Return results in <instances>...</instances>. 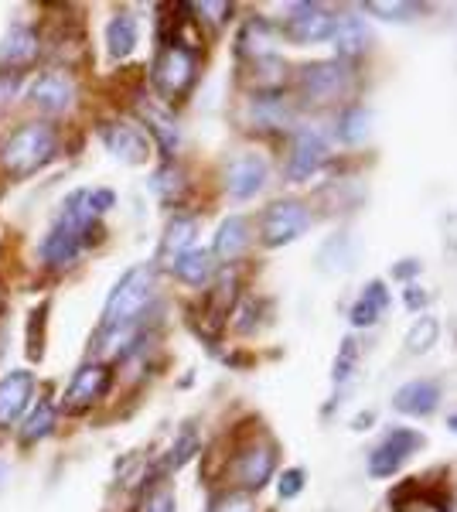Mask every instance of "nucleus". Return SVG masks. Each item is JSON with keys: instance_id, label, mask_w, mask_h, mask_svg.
<instances>
[{"instance_id": "1", "label": "nucleus", "mask_w": 457, "mask_h": 512, "mask_svg": "<svg viewBox=\"0 0 457 512\" xmlns=\"http://www.w3.org/2000/svg\"><path fill=\"white\" fill-rule=\"evenodd\" d=\"M55 147H58V140L48 123H24V127H18L4 140V147H0V164L18 178L35 175L38 168H45V164L55 158Z\"/></svg>"}, {"instance_id": "2", "label": "nucleus", "mask_w": 457, "mask_h": 512, "mask_svg": "<svg viewBox=\"0 0 457 512\" xmlns=\"http://www.w3.org/2000/svg\"><path fill=\"white\" fill-rule=\"evenodd\" d=\"M154 297V267L140 263V267L127 270L120 277V284L110 291V301L103 308V328H123L134 325V321L144 315V308Z\"/></svg>"}, {"instance_id": "3", "label": "nucleus", "mask_w": 457, "mask_h": 512, "mask_svg": "<svg viewBox=\"0 0 457 512\" xmlns=\"http://www.w3.org/2000/svg\"><path fill=\"white\" fill-rule=\"evenodd\" d=\"M307 226H311V212H307V205L294 202V198H287V202H273L267 212H263V226H260V236H263V246H270V250H277V246H287V243H297Z\"/></svg>"}, {"instance_id": "4", "label": "nucleus", "mask_w": 457, "mask_h": 512, "mask_svg": "<svg viewBox=\"0 0 457 512\" xmlns=\"http://www.w3.org/2000/svg\"><path fill=\"white\" fill-rule=\"evenodd\" d=\"M154 82L161 89V96L181 99L191 89V82H195V55L168 41L154 62Z\"/></svg>"}, {"instance_id": "5", "label": "nucleus", "mask_w": 457, "mask_h": 512, "mask_svg": "<svg viewBox=\"0 0 457 512\" xmlns=\"http://www.w3.org/2000/svg\"><path fill=\"white\" fill-rule=\"evenodd\" d=\"M348 89V65L338 59L311 62L301 69V96L307 103H335Z\"/></svg>"}, {"instance_id": "6", "label": "nucleus", "mask_w": 457, "mask_h": 512, "mask_svg": "<svg viewBox=\"0 0 457 512\" xmlns=\"http://www.w3.org/2000/svg\"><path fill=\"white\" fill-rule=\"evenodd\" d=\"M338 18L321 4H294L287 14L284 35L294 41V45H318V41H328L335 35Z\"/></svg>"}, {"instance_id": "7", "label": "nucleus", "mask_w": 457, "mask_h": 512, "mask_svg": "<svg viewBox=\"0 0 457 512\" xmlns=\"http://www.w3.org/2000/svg\"><path fill=\"white\" fill-rule=\"evenodd\" d=\"M328 161V140L314 127H297L294 144H290L287 158V178L290 181H311Z\"/></svg>"}, {"instance_id": "8", "label": "nucleus", "mask_w": 457, "mask_h": 512, "mask_svg": "<svg viewBox=\"0 0 457 512\" xmlns=\"http://www.w3.org/2000/svg\"><path fill=\"white\" fill-rule=\"evenodd\" d=\"M423 448V434L406 431V427H396L382 437V444L369 454V475L372 478H393L403 468V461L410 458L413 451Z\"/></svg>"}, {"instance_id": "9", "label": "nucleus", "mask_w": 457, "mask_h": 512, "mask_svg": "<svg viewBox=\"0 0 457 512\" xmlns=\"http://www.w3.org/2000/svg\"><path fill=\"white\" fill-rule=\"evenodd\" d=\"M273 468H277V451H273V444L256 441V444H246V448L236 454L232 475H236V485L243 492H260L263 485L270 482Z\"/></svg>"}, {"instance_id": "10", "label": "nucleus", "mask_w": 457, "mask_h": 512, "mask_svg": "<svg viewBox=\"0 0 457 512\" xmlns=\"http://www.w3.org/2000/svg\"><path fill=\"white\" fill-rule=\"evenodd\" d=\"M106 390H110V366L89 362V366H82L79 373L72 376L69 390H65V410L79 414V410L93 407L96 400H103Z\"/></svg>"}, {"instance_id": "11", "label": "nucleus", "mask_w": 457, "mask_h": 512, "mask_svg": "<svg viewBox=\"0 0 457 512\" xmlns=\"http://www.w3.org/2000/svg\"><path fill=\"white\" fill-rule=\"evenodd\" d=\"M99 137H103L106 151L123 164H144L147 154H151L147 134L140 127H130V123H106V127H99Z\"/></svg>"}, {"instance_id": "12", "label": "nucleus", "mask_w": 457, "mask_h": 512, "mask_svg": "<svg viewBox=\"0 0 457 512\" xmlns=\"http://www.w3.org/2000/svg\"><path fill=\"white\" fill-rule=\"evenodd\" d=\"M267 175H270V168H267V161H263L260 154H239V158L232 161L229 171H226V188H229V195L236 198V202H246V198L263 192Z\"/></svg>"}, {"instance_id": "13", "label": "nucleus", "mask_w": 457, "mask_h": 512, "mask_svg": "<svg viewBox=\"0 0 457 512\" xmlns=\"http://www.w3.org/2000/svg\"><path fill=\"white\" fill-rule=\"evenodd\" d=\"M31 393H35V376L28 369H14L0 379V427H11L28 410Z\"/></svg>"}, {"instance_id": "14", "label": "nucleus", "mask_w": 457, "mask_h": 512, "mask_svg": "<svg viewBox=\"0 0 457 512\" xmlns=\"http://www.w3.org/2000/svg\"><path fill=\"white\" fill-rule=\"evenodd\" d=\"M393 407L406 417H430L440 407V386L434 379H410L393 393Z\"/></svg>"}, {"instance_id": "15", "label": "nucleus", "mask_w": 457, "mask_h": 512, "mask_svg": "<svg viewBox=\"0 0 457 512\" xmlns=\"http://www.w3.org/2000/svg\"><path fill=\"white\" fill-rule=\"evenodd\" d=\"M72 99H76V86H72V79L62 76V72H45V76H38V82L31 86V103L45 113H55V117L69 110Z\"/></svg>"}, {"instance_id": "16", "label": "nucleus", "mask_w": 457, "mask_h": 512, "mask_svg": "<svg viewBox=\"0 0 457 512\" xmlns=\"http://www.w3.org/2000/svg\"><path fill=\"white\" fill-rule=\"evenodd\" d=\"M38 52H41V45H38L35 28L14 24V28L0 38V65H7V69H21V65L35 62Z\"/></svg>"}, {"instance_id": "17", "label": "nucleus", "mask_w": 457, "mask_h": 512, "mask_svg": "<svg viewBox=\"0 0 457 512\" xmlns=\"http://www.w3.org/2000/svg\"><path fill=\"white\" fill-rule=\"evenodd\" d=\"M331 41H335V52H338V62L345 59H355V55H365L369 52V28H365L362 18H355V14H342L335 24V35H331Z\"/></svg>"}, {"instance_id": "18", "label": "nucleus", "mask_w": 457, "mask_h": 512, "mask_svg": "<svg viewBox=\"0 0 457 512\" xmlns=\"http://www.w3.org/2000/svg\"><path fill=\"white\" fill-rule=\"evenodd\" d=\"M246 246H249V222L243 216H229L219 226V233H215L212 253L219 256L222 263H232L246 253Z\"/></svg>"}, {"instance_id": "19", "label": "nucleus", "mask_w": 457, "mask_h": 512, "mask_svg": "<svg viewBox=\"0 0 457 512\" xmlns=\"http://www.w3.org/2000/svg\"><path fill=\"white\" fill-rule=\"evenodd\" d=\"M195 236H198V222L191 216H174L164 229V243H161V256L168 260V267L178 260L181 253L195 250Z\"/></svg>"}, {"instance_id": "20", "label": "nucleus", "mask_w": 457, "mask_h": 512, "mask_svg": "<svg viewBox=\"0 0 457 512\" xmlns=\"http://www.w3.org/2000/svg\"><path fill=\"white\" fill-rule=\"evenodd\" d=\"M389 308V291H386V284L382 280H372L369 287L362 291V297L355 301V308H352V325L355 328H372L376 321L382 318V311Z\"/></svg>"}, {"instance_id": "21", "label": "nucleus", "mask_w": 457, "mask_h": 512, "mask_svg": "<svg viewBox=\"0 0 457 512\" xmlns=\"http://www.w3.org/2000/svg\"><path fill=\"white\" fill-rule=\"evenodd\" d=\"M79 250H82V239L65 233V229H58V226H52V233L41 239V246H38L41 260H45L48 267H65V263L76 260Z\"/></svg>"}, {"instance_id": "22", "label": "nucleus", "mask_w": 457, "mask_h": 512, "mask_svg": "<svg viewBox=\"0 0 457 512\" xmlns=\"http://www.w3.org/2000/svg\"><path fill=\"white\" fill-rule=\"evenodd\" d=\"M134 48H137V21L130 14H116L106 24V52H110V59H130Z\"/></svg>"}, {"instance_id": "23", "label": "nucleus", "mask_w": 457, "mask_h": 512, "mask_svg": "<svg viewBox=\"0 0 457 512\" xmlns=\"http://www.w3.org/2000/svg\"><path fill=\"white\" fill-rule=\"evenodd\" d=\"M171 270H174V277H178L181 284L202 287V284H209L215 263H212V253H205V250H188V253H181L178 260L171 263Z\"/></svg>"}, {"instance_id": "24", "label": "nucleus", "mask_w": 457, "mask_h": 512, "mask_svg": "<svg viewBox=\"0 0 457 512\" xmlns=\"http://www.w3.org/2000/svg\"><path fill=\"white\" fill-rule=\"evenodd\" d=\"M52 427H55V407H52V400L45 396V400L35 403V410H31L28 420L21 424V441L35 444V441H41V437L52 434Z\"/></svg>"}, {"instance_id": "25", "label": "nucleus", "mask_w": 457, "mask_h": 512, "mask_svg": "<svg viewBox=\"0 0 457 512\" xmlns=\"http://www.w3.org/2000/svg\"><path fill=\"white\" fill-rule=\"evenodd\" d=\"M140 117H144V123L151 127V134L157 137L161 151L174 154V147H178V127H174V120L168 113H161L157 106H140Z\"/></svg>"}, {"instance_id": "26", "label": "nucleus", "mask_w": 457, "mask_h": 512, "mask_svg": "<svg viewBox=\"0 0 457 512\" xmlns=\"http://www.w3.org/2000/svg\"><path fill=\"white\" fill-rule=\"evenodd\" d=\"M437 338H440V321L430 318V315H420L410 325V332H406V352H410V355L430 352L437 345Z\"/></svg>"}, {"instance_id": "27", "label": "nucleus", "mask_w": 457, "mask_h": 512, "mask_svg": "<svg viewBox=\"0 0 457 512\" xmlns=\"http://www.w3.org/2000/svg\"><path fill=\"white\" fill-rule=\"evenodd\" d=\"M369 123H372V113L365 106H348V110L338 117V140L345 144H362L369 137Z\"/></svg>"}, {"instance_id": "28", "label": "nucleus", "mask_w": 457, "mask_h": 512, "mask_svg": "<svg viewBox=\"0 0 457 512\" xmlns=\"http://www.w3.org/2000/svg\"><path fill=\"white\" fill-rule=\"evenodd\" d=\"M365 11L382 21H410L413 14H420V4H410V0H369Z\"/></svg>"}, {"instance_id": "29", "label": "nucleus", "mask_w": 457, "mask_h": 512, "mask_svg": "<svg viewBox=\"0 0 457 512\" xmlns=\"http://www.w3.org/2000/svg\"><path fill=\"white\" fill-rule=\"evenodd\" d=\"M45 315H48V304H38L28 318V355H31V362L41 359V345H45V321H48Z\"/></svg>"}, {"instance_id": "30", "label": "nucleus", "mask_w": 457, "mask_h": 512, "mask_svg": "<svg viewBox=\"0 0 457 512\" xmlns=\"http://www.w3.org/2000/svg\"><path fill=\"white\" fill-rule=\"evenodd\" d=\"M396 512H447L444 502L430 492H406L396 499Z\"/></svg>"}, {"instance_id": "31", "label": "nucleus", "mask_w": 457, "mask_h": 512, "mask_svg": "<svg viewBox=\"0 0 457 512\" xmlns=\"http://www.w3.org/2000/svg\"><path fill=\"white\" fill-rule=\"evenodd\" d=\"M151 188L157 195L164 198V202H171L174 195H181V188H185V181H181V171L174 168V164H168V168H161L154 175V181H151Z\"/></svg>"}, {"instance_id": "32", "label": "nucleus", "mask_w": 457, "mask_h": 512, "mask_svg": "<svg viewBox=\"0 0 457 512\" xmlns=\"http://www.w3.org/2000/svg\"><path fill=\"white\" fill-rule=\"evenodd\" d=\"M355 362H359V345H355V338H345L342 352H338V359H335V383H345V379L355 373Z\"/></svg>"}, {"instance_id": "33", "label": "nucleus", "mask_w": 457, "mask_h": 512, "mask_svg": "<svg viewBox=\"0 0 457 512\" xmlns=\"http://www.w3.org/2000/svg\"><path fill=\"white\" fill-rule=\"evenodd\" d=\"M209 512H253V502H249L246 492H226L212 502Z\"/></svg>"}, {"instance_id": "34", "label": "nucleus", "mask_w": 457, "mask_h": 512, "mask_svg": "<svg viewBox=\"0 0 457 512\" xmlns=\"http://www.w3.org/2000/svg\"><path fill=\"white\" fill-rule=\"evenodd\" d=\"M21 89V72L18 69H0V113L11 106V99Z\"/></svg>"}, {"instance_id": "35", "label": "nucleus", "mask_w": 457, "mask_h": 512, "mask_svg": "<svg viewBox=\"0 0 457 512\" xmlns=\"http://www.w3.org/2000/svg\"><path fill=\"white\" fill-rule=\"evenodd\" d=\"M277 492H280V499H297V495L304 492V472H301V468H287V472L280 475Z\"/></svg>"}, {"instance_id": "36", "label": "nucleus", "mask_w": 457, "mask_h": 512, "mask_svg": "<svg viewBox=\"0 0 457 512\" xmlns=\"http://www.w3.org/2000/svg\"><path fill=\"white\" fill-rule=\"evenodd\" d=\"M86 205H89V212H93V216H103V212H110L116 205V192H113V188H96V192L86 195Z\"/></svg>"}, {"instance_id": "37", "label": "nucleus", "mask_w": 457, "mask_h": 512, "mask_svg": "<svg viewBox=\"0 0 457 512\" xmlns=\"http://www.w3.org/2000/svg\"><path fill=\"white\" fill-rule=\"evenodd\" d=\"M191 451H195V431H185V434H181V441L171 448V461H168V465L171 468H181L191 458Z\"/></svg>"}, {"instance_id": "38", "label": "nucleus", "mask_w": 457, "mask_h": 512, "mask_svg": "<svg viewBox=\"0 0 457 512\" xmlns=\"http://www.w3.org/2000/svg\"><path fill=\"white\" fill-rule=\"evenodd\" d=\"M144 512H174V495L168 489H157L151 499H147Z\"/></svg>"}, {"instance_id": "39", "label": "nucleus", "mask_w": 457, "mask_h": 512, "mask_svg": "<svg viewBox=\"0 0 457 512\" xmlns=\"http://www.w3.org/2000/svg\"><path fill=\"white\" fill-rule=\"evenodd\" d=\"M195 11H198V14H212L209 21L222 24V21H226V14L232 11V7H229V4H209V0H205V4H195Z\"/></svg>"}, {"instance_id": "40", "label": "nucleus", "mask_w": 457, "mask_h": 512, "mask_svg": "<svg viewBox=\"0 0 457 512\" xmlns=\"http://www.w3.org/2000/svg\"><path fill=\"white\" fill-rule=\"evenodd\" d=\"M403 301H406V308H410V311H420L423 304H427V294H423V287L410 284V287H406V297H403Z\"/></svg>"}, {"instance_id": "41", "label": "nucleus", "mask_w": 457, "mask_h": 512, "mask_svg": "<svg viewBox=\"0 0 457 512\" xmlns=\"http://www.w3.org/2000/svg\"><path fill=\"white\" fill-rule=\"evenodd\" d=\"M413 274H420V263H417V260H403L400 267L393 270V277H400V280H403V277H413Z\"/></svg>"}, {"instance_id": "42", "label": "nucleus", "mask_w": 457, "mask_h": 512, "mask_svg": "<svg viewBox=\"0 0 457 512\" xmlns=\"http://www.w3.org/2000/svg\"><path fill=\"white\" fill-rule=\"evenodd\" d=\"M372 424V414H362V417H355V431H365V427Z\"/></svg>"}, {"instance_id": "43", "label": "nucleus", "mask_w": 457, "mask_h": 512, "mask_svg": "<svg viewBox=\"0 0 457 512\" xmlns=\"http://www.w3.org/2000/svg\"><path fill=\"white\" fill-rule=\"evenodd\" d=\"M447 427H451V431L457 434V414H451V417H447Z\"/></svg>"}]
</instances>
